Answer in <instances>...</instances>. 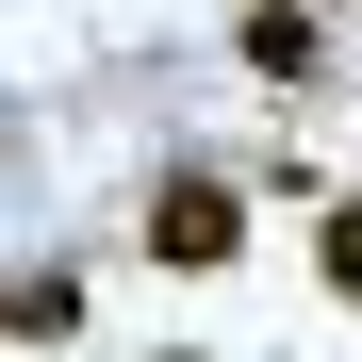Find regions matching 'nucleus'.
<instances>
[{
	"mask_svg": "<svg viewBox=\"0 0 362 362\" xmlns=\"http://www.w3.org/2000/svg\"><path fill=\"white\" fill-rule=\"evenodd\" d=\"M230 247H247V198H230V181H198V165L148 181V264H165V280H214Z\"/></svg>",
	"mask_w": 362,
	"mask_h": 362,
	"instance_id": "f257e3e1",
	"label": "nucleus"
},
{
	"mask_svg": "<svg viewBox=\"0 0 362 362\" xmlns=\"http://www.w3.org/2000/svg\"><path fill=\"white\" fill-rule=\"evenodd\" d=\"M66 329H83V280H49V264L0 280V346H66Z\"/></svg>",
	"mask_w": 362,
	"mask_h": 362,
	"instance_id": "f03ea898",
	"label": "nucleus"
},
{
	"mask_svg": "<svg viewBox=\"0 0 362 362\" xmlns=\"http://www.w3.org/2000/svg\"><path fill=\"white\" fill-rule=\"evenodd\" d=\"M247 66H264V83H313V17H280V0H247Z\"/></svg>",
	"mask_w": 362,
	"mask_h": 362,
	"instance_id": "7ed1b4c3",
	"label": "nucleus"
},
{
	"mask_svg": "<svg viewBox=\"0 0 362 362\" xmlns=\"http://www.w3.org/2000/svg\"><path fill=\"white\" fill-rule=\"evenodd\" d=\"M313 264H329V296L362 313V198H329V247H313Z\"/></svg>",
	"mask_w": 362,
	"mask_h": 362,
	"instance_id": "20e7f679",
	"label": "nucleus"
}]
</instances>
